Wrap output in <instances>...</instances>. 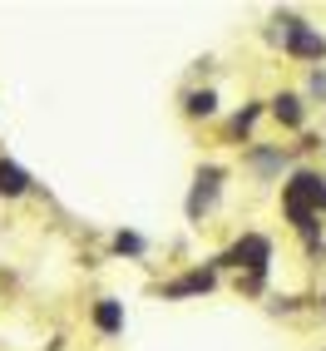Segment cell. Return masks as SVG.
Masks as SVG:
<instances>
[{
  "instance_id": "1",
  "label": "cell",
  "mask_w": 326,
  "mask_h": 351,
  "mask_svg": "<svg viewBox=\"0 0 326 351\" xmlns=\"http://www.w3.org/2000/svg\"><path fill=\"white\" fill-rule=\"evenodd\" d=\"M282 208H287V218L307 232V238H316V223L326 213V178L321 173H292L287 193H282Z\"/></svg>"
},
{
  "instance_id": "2",
  "label": "cell",
  "mask_w": 326,
  "mask_h": 351,
  "mask_svg": "<svg viewBox=\"0 0 326 351\" xmlns=\"http://www.w3.org/2000/svg\"><path fill=\"white\" fill-rule=\"evenodd\" d=\"M218 263H227V267H247V272H252V287H258L262 272H267V263H272V243L262 238V232H242V243L232 247V252H223Z\"/></svg>"
},
{
  "instance_id": "3",
  "label": "cell",
  "mask_w": 326,
  "mask_h": 351,
  "mask_svg": "<svg viewBox=\"0 0 326 351\" xmlns=\"http://www.w3.org/2000/svg\"><path fill=\"white\" fill-rule=\"evenodd\" d=\"M282 50L297 60H326V35H316L307 20H282Z\"/></svg>"
},
{
  "instance_id": "4",
  "label": "cell",
  "mask_w": 326,
  "mask_h": 351,
  "mask_svg": "<svg viewBox=\"0 0 326 351\" xmlns=\"http://www.w3.org/2000/svg\"><path fill=\"white\" fill-rule=\"evenodd\" d=\"M218 189H223V169H198V178H193V193H188V218L198 223L203 213H213V203H218Z\"/></svg>"
},
{
  "instance_id": "5",
  "label": "cell",
  "mask_w": 326,
  "mask_h": 351,
  "mask_svg": "<svg viewBox=\"0 0 326 351\" xmlns=\"http://www.w3.org/2000/svg\"><path fill=\"white\" fill-rule=\"evenodd\" d=\"M30 183H35V178L20 169L15 158H0V198H25V193H30Z\"/></svg>"
},
{
  "instance_id": "6",
  "label": "cell",
  "mask_w": 326,
  "mask_h": 351,
  "mask_svg": "<svg viewBox=\"0 0 326 351\" xmlns=\"http://www.w3.org/2000/svg\"><path fill=\"white\" fill-rule=\"evenodd\" d=\"M95 326H99L104 337H119V332H124V302L99 297V302H95Z\"/></svg>"
},
{
  "instance_id": "7",
  "label": "cell",
  "mask_w": 326,
  "mask_h": 351,
  "mask_svg": "<svg viewBox=\"0 0 326 351\" xmlns=\"http://www.w3.org/2000/svg\"><path fill=\"white\" fill-rule=\"evenodd\" d=\"M247 163H252V173H258V178H277V173L287 169V154L282 149H252Z\"/></svg>"
},
{
  "instance_id": "8",
  "label": "cell",
  "mask_w": 326,
  "mask_h": 351,
  "mask_svg": "<svg viewBox=\"0 0 326 351\" xmlns=\"http://www.w3.org/2000/svg\"><path fill=\"white\" fill-rule=\"evenodd\" d=\"M272 114H277L287 129H301V119H307V104H301V95H277V99H272Z\"/></svg>"
},
{
  "instance_id": "9",
  "label": "cell",
  "mask_w": 326,
  "mask_h": 351,
  "mask_svg": "<svg viewBox=\"0 0 326 351\" xmlns=\"http://www.w3.org/2000/svg\"><path fill=\"white\" fill-rule=\"evenodd\" d=\"M208 287H213V267H198V272H188V277H178V282H168V287H163V297H188V292H208Z\"/></svg>"
},
{
  "instance_id": "10",
  "label": "cell",
  "mask_w": 326,
  "mask_h": 351,
  "mask_svg": "<svg viewBox=\"0 0 326 351\" xmlns=\"http://www.w3.org/2000/svg\"><path fill=\"white\" fill-rule=\"evenodd\" d=\"M183 109H188V119H213V114H218V95H213V89H193V95H183Z\"/></svg>"
},
{
  "instance_id": "11",
  "label": "cell",
  "mask_w": 326,
  "mask_h": 351,
  "mask_svg": "<svg viewBox=\"0 0 326 351\" xmlns=\"http://www.w3.org/2000/svg\"><path fill=\"white\" fill-rule=\"evenodd\" d=\"M258 119H262V104H247L238 119H232V134H238V138H242V134H252V124H258Z\"/></svg>"
},
{
  "instance_id": "12",
  "label": "cell",
  "mask_w": 326,
  "mask_h": 351,
  "mask_svg": "<svg viewBox=\"0 0 326 351\" xmlns=\"http://www.w3.org/2000/svg\"><path fill=\"white\" fill-rule=\"evenodd\" d=\"M114 247H119V252H129V257H144V238H138V232H119V238H114Z\"/></svg>"
},
{
  "instance_id": "13",
  "label": "cell",
  "mask_w": 326,
  "mask_h": 351,
  "mask_svg": "<svg viewBox=\"0 0 326 351\" xmlns=\"http://www.w3.org/2000/svg\"><path fill=\"white\" fill-rule=\"evenodd\" d=\"M307 95H312V99H326V69H312V80H307Z\"/></svg>"
}]
</instances>
